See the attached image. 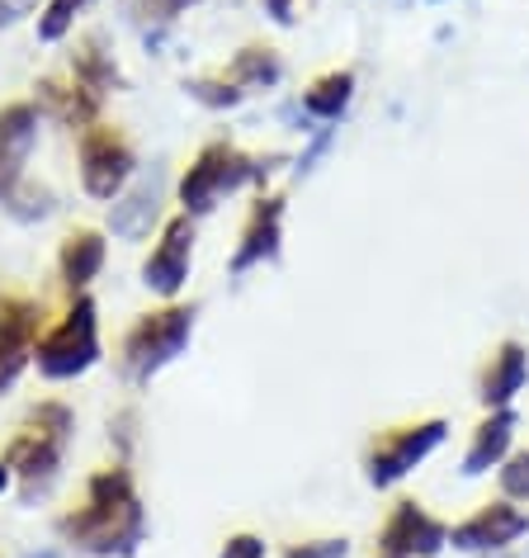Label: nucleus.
<instances>
[{
    "instance_id": "nucleus-1",
    "label": "nucleus",
    "mask_w": 529,
    "mask_h": 558,
    "mask_svg": "<svg viewBox=\"0 0 529 558\" xmlns=\"http://www.w3.org/2000/svg\"><path fill=\"white\" fill-rule=\"evenodd\" d=\"M58 535L90 558H133L147 539V511L137 501L133 473L123 464L95 473L86 483V501L58 521Z\"/></svg>"
},
{
    "instance_id": "nucleus-2",
    "label": "nucleus",
    "mask_w": 529,
    "mask_h": 558,
    "mask_svg": "<svg viewBox=\"0 0 529 558\" xmlns=\"http://www.w3.org/2000/svg\"><path fill=\"white\" fill-rule=\"evenodd\" d=\"M274 161H280V157H264L260 161V157H246V151L232 147V143H208L199 157L185 166V175H180V214H189V218L213 214L227 194L250 185V180L270 175Z\"/></svg>"
},
{
    "instance_id": "nucleus-3",
    "label": "nucleus",
    "mask_w": 529,
    "mask_h": 558,
    "mask_svg": "<svg viewBox=\"0 0 529 558\" xmlns=\"http://www.w3.org/2000/svg\"><path fill=\"white\" fill-rule=\"evenodd\" d=\"M72 430H76V416H72L66 402H38V408L29 412V422H24V430L10 440L5 464H10V473L24 478V501H34L38 493L52 487Z\"/></svg>"
},
{
    "instance_id": "nucleus-4",
    "label": "nucleus",
    "mask_w": 529,
    "mask_h": 558,
    "mask_svg": "<svg viewBox=\"0 0 529 558\" xmlns=\"http://www.w3.org/2000/svg\"><path fill=\"white\" fill-rule=\"evenodd\" d=\"M194 317L199 313L185 308V303H165V308L137 317L128 327V337H123V374H128V384L143 388L171 360L185 355V345L194 337Z\"/></svg>"
},
{
    "instance_id": "nucleus-5",
    "label": "nucleus",
    "mask_w": 529,
    "mask_h": 558,
    "mask_svg": "<svg viewBox=\"0 0 529 558\" xmlns=\"http://www.w3.org/2000/svg\"><path fill=\"white\" fill-rule=\"evenodd\" d=\"M95 360H100V308H95V299L81 294L72 308L62 313V323L52 327L48 337H38L34 365L44 379L62 384V379H81Z\"/></svg>"
},
{
    "instance_id": "nucleus-6",
    "label": "nucleus",
    "mask_w": 529,
    "mask_h": 558,
    "mask_svg": "<svg viewBox=\"0 0 529 558\" xmlns=\"http://www.w3.org/2000/svg\"><path fill=\"white\" fill-rule=\"evenodd\" d=\"M444 436H450V422H444V416H426V422L383 430V436L369 445V454H365L369 487H379V493L383 487H397L416 464H426V459L440 450Z\"/></svg>"
},
{
    "instance_id": "nucleus-7",
    "label": "nucleus",
    "mask_w": 529,
    "mask_h": 558,
    "mask_svg": "<svg viewBox=\"0 0 529 558\" xmlns=\"http://www.w3.org/2000/svg\"><path fill=\"white\" fill-rule=\"evenodd\" d=\"M137 175V151L119 129L109 123H90L81 133V190L90 199H119Z\"/></svg>"
},
{
    "instance_id": "nucleus-8",
    "label": "nucleus",
    "mask_w": 529,
    "mask_h": 558,
    "mask_svg": "<svg viewBox=\"0 0 529 558\" xmlns=\"http://www.w3.org/2000/svg\"><path fill=\"white\" fill-rule=\"evenodd\" d=\"M444 544H450V525L411 497L397 501L379 530V554H393V558H435Z\"/></svg>"
},
{
    "instance_id": "nucleus-9",
    "label": "nucleus",
    "mask_w": 529,
    "mask_h": 558,
    "mask_svg": "<svg viewBox=\"0 0 529 558\" xmlns=\"http://www.w3.org/2000/svg\"><path fill=\"white\" fill-rule=\"evenodd\" d=\"M38 327H44V308H38V299L0 294V388H10L24 369L34 365Z\"/></svg>"
},
{
    "instance_id": "nucleus-10",
    "label": "nucleus",
    "mask_w": 529,
    "mask_h": 558,
    "mask_svg": "<svg viewBox=\"0 0 529 558\" xmlns=\"http://www.w3.org/2000/svg\"><path fill=\"white\" fill-rule=\"evenodd\" d=\"M529 535V515L515 507V501H487V507H478L468 515V521H458L450 530V544L454 549H464V554H501V549H510L515 539H525Z\"/></svg>"
},
{
    "instance_id": "nucleus-11",
    "label": "nucleus",
    "mask_w": 529,
    "mask_h": 558,
    "mask_svg": "<svg viewBox=\"0 0 529 558\" xmlns=\"http://www.w3.org/2000/svg\"><path fill=\"white\" fill-rule=\"evenodd\" d=\"M189 265H194V218L175 214L161 228V242L151 246V256L143 265V284L161 299H175L189 284Z\"/></svg>"
},
{
    "instance_id": "nucleus-12",
    "label": "nucleus",
    "mask_w": 529,
    "mask_h": 558,
    "mask_svg": "<svg viewBox=\"0 0 529 558\" xmlns=\"http://www.w3.org/2000/svg\"><path fill=\"white\" fill-rule=\"evenodd\" d=\"M161 199H165V171L161 166L133 175V185L109 204V232L123 236V242H143V236L161 222Z\"/></svg>"
},
{
    "instance_id": "nucleus-13",
    "label": "nucleus",
    "mask_w": 529,
    "mask_h": 558,
    "mask_svg": "<svg viewBox=\"0 0 529 558\" xmlns=\"http://www.w3.org/2000/svg\"><path fill=\"white\" fill-rule=\"evenodd\" d=\"M38 123H44V114L29 100L0 109V199L24 180V166L38 147Z\"/></svg>"
},
{
    "instance_id": "nucleus-14",
    "label": "nucleus",
    "mask_w": 529,
    "mask_h": 558,
    "mask_svg": "<svg viewBox=\"0 0 529 558\" xmlns=\"http://www.w3.org/2000/svg\"><path fill=\"white\" fill-rule=\"evenodd\" d=\"M280 242H284V199L280 194H264V199H256V208H250L242 242L232 251V275H246V270H256V265L280 260Z\"/></svg>"
},
{
    "instance_id": "nucleus-15",
    "label": "nucleus",
    "mask_w": 529,
    "mask_h": 558,
    "mask_svg": "<svg viewBox=\"0 0 529 558\" xmlns=\"http://www.w3.org/2000/svg\"><path fill=\"white\" fill-rule=\"evenodd\" d=\"M525 384H529V351L520 341H501L492 365L482 374V384H478V398L487 412H496V408H510V398L520 393Z\"/></svg>"
},
{
    "instance_id": "nucleus-16",
    "label": "nucleus",
    "mask_w": 529,
    "mask_h": 558,
    "mask_svg": "<svg viewBox=\"0 0 529 558\" xmlns=\"http://www.w3.org/2000/svg\"><path fill=\"white\" fill-rule=\"evenodd\" d=\"M510 440H515V412L510 408L487 412L478 422V430H472V440H468L464 473H468V478H478V473L506 464V459H510Z\"/></svg>"
},
{
    "instance_id": "nucleus-17",
    "label": "nucleus",
    "mask_w": 529,
    "mask_h": 558,
    "mask_svg": "<svg viewBox=\"0 0 529 558\" xmlns=\"http://www.w3.org/2000/svg\"><path fill=\"white\" fill-rule=\"evenodd\" d=\"M58 270H62V284L72 289V294H81V289L104 270V232L81 228V232L66 236L62 251H58Z\"/></svg>"
},
{
    "instance_id": "nucleus-18",
    "label": "nucleus",
    "mask_w": 529,
    "mask_h": 558,
    "mask_svg": "<svg viewBox=\"0 0 529 558\" xmlns=\"http://www.w3.org/2000/svg\"><path fill=\"white\" fill-rule=\"evenodd\" d=\"M350 100H355V72H327V76H317L312 86L303 90V114L327 129V123L345 119Z\"/></svg>"
},
{
    "instance_id": "nucleus-19",
    "label": "nucleus",
    "mask_w": 529,
    "mask_h": 558,
    "mask_svg": "<svg viewBox=\"0 0 529 558\" xmlns=\"http://www.w3.org/2000/svg\"><path fill=\"white\" fill-rule=\"evenodd\" d=\"M232 81L242 95H256V90H274L284 81V62L274 58V48H242L236 58L227 62V72H222Z\"/></svg>"
},
{
    "instance_id": "nucleus-20",
    "label": "nucleus",
    "mask_w": 529,
    "mask_h": 558,
    "mask_svg": "<svg viewBox=\"0 0 529 558\" xmlns=\"http://www.w3.org/2000/svg\"><path fill=\"white\" fill-rule=\"evenodd\" d=\"M72 76L81 81V86H90L95 95H109L123 81L119 76V62L104 52V34H90L86 44H81V52L72 58Z\"/></svg>"
},
{
    "instance_id": "nucleus-21",
    "label": "nucleus",
    "mask_w": 529,
    "mask_h": 558,
    "mask_svg": "<svg viewBox=\"0 0 529 558\" xmlns=\"http://www.w3.org/2000/svg\"><path fill=\"white\" fill-rule=\"evenodd\" d=\"M0 208H5L10 218H20V222H38V218H48L52 214V190L48 185H34L29 175L20 180L15 190L0 199Z\"/></svg>"
},
{
    "instance_id": "nucleus-22",
    "label": "nucleus",
    "mask_w": 529,
    "mask_h": 558,
    "mask_svg": "<svg viewBox=\"0 0 529 558\" xmlns=\"http://www.w3.org/2000/svg\"><path fill=\"white\" fill-rule=\"evenodd\" d=\"M86 5H90V0H48L44 15H38V38H44V44H62Z\"/></svg>"
},
{
    "instance_id": "nucleus-23",
    "label": "nucleus",
    "mask_w": 529,
    "mask_h": 558,
    "mask_svg": "<svg viewBox=\"0 0 529 558\" xmlns=\"http://www.w3.org/2000/svg\"><path fill=\"white\" fill-rule=\"evenodd\" d=\"M185 95L189 100H199V105H208V109H236L246 100L227 76H194V81H185Z\"/></svg>"
},
{
    "instance_id": "nucleus-24",
    "label": "nucleus",
    "mask_w": 529,
    "mask_h": 558,
    "mask_svg": "<svg viewBox=\"0 0 529 558\" xmlns=\"http://www.w3.org/2000/svg\"><path fill=\"white\" fill-rule=\"evenodd\" d=\"M501 497L506 501H529V450L510 454L501 464Z\"/></svg>"
},
{
    "instance_id": "nucleus-25",
    "label": "nucleus",
    "mask_w": 529,
    "mask_h": 558,
    "mask_svg": "<svg viewBox=\"0 0 529 558\" xmlns=\"http://www.w3.org/2000/svg\"><path fill=\"white\" fill-rule=\"evenodd\" d=\"M284 558H350V539L345 535H331V539H308V544H294Z\"/></svg>"
},
{
    "instance_id": "nucleus-26",
    "label": "nucleus",
    "mask_w": 529,
    "mask_h": 558,
    "mask_svg": "<svg viewBox=\"0 0 529 558\" xmlns=\"http://www.w3.org/2000/svg\"><path fill=\"white\" fill-rule=\"evenodd\" d=\"M218 558H264V539L250 535V530H236V535L222 539V554Z\"/></svg>"
},
{
    "instance_id": "nucleus-27",
    "label": "nucleus",
    "mask_w": 529,
    "mask_h": 558,
    "mask_svg": "<svg viewBox=\"0 0 529 558\" xmlns=\"http://www.w3.org/2000/svg\"><path fill=\"white\" fill-rule=\"evenodd\" d=\"M264 15L274 24H284V29H294L298 24V0H264Z\"/></svg>"
},
{
    "instance_id": "nucleus-28",
    "label": "nucleus",
    "mask_w": 529,
    "mask_h": 558,
    "mask_svg": "<svg viewBox=\"0 0 529 558\" xmlns=\"http://www.w3.org/2000/svg\"><path fill=\"white\" fill-rule=\"evenodd\" d=\"M34 10H38V0H0V29H10L15 20L34 15Z\"/></svg>"
},
{
    "instance_id": "nucleus-29",
    "label": "nucleus",
    "mask_w": 529,
    "mask_h": 558,
    "mask_svg": "<svg viewBox=\"0 0 529 558\" xmlns=\"http://www.w3.org/2000/svg\"><path fill=\"white\" fill-rule=\"evenodd\" d=\"M147 5H151V20H175L180 10L194 5V0H147Z\"/></svg>"
},
{
    "instance_id": "nucleus-30",
    "label": "nucleus",
    "mask_w": 529,
    "mask_h": 558,
    "mask_svg": "<svg viewBox=\"0 0 529 558\" xmlns=\"http://www.w3.org/2000/svg\"><path fill=\"white\" fill-rule=\"evenodd\" d=\"M10 478H15V473H10V464H5V459H0V493H5V487H10Z\"/></svg>"
},
{
    "instance_id": "nucleus-31",
    "label": "nucleus",
    "mask_w": 529,
    "mask_h": 558,
    "mask_svg": "<svg viewBox=\"0 0 529 558\" xmlns=\"http://www.w3.org/2000/svg\"><path fill=\"white\" fill-rule=\"evenodd\" d=\"M29 558H62V554H52V549H44V554H29Z\"/></svg>"
},
{
    "instance_id": "nucleus-32",
    "label": "nucleus",
    "mask_w": 529,
    "mask_h": 558,
    "mask_svg": "<svg viewBox=\"0 0 529 558\" xmlns=\"http://www.w3.org/2000/svg\"><path fill=\"white\" fill-rule=\"evenodd\" d=\"M379 558H393V554H379Z\"/></svg>"
},
{
    "instance_id": "nucleus-33",
    "label": "nucleus",
    "mask_w": 529,
    "mask_h": 558,
    "mask_svg": "<svg viewBox=\"0 0 529 558\" xmlns=\"http://www.w3.org/2000/svg\"><path fill=\"white\" fill-rule=\"evenodd\" d=\"M430 5H440V0H430Z\"/></svg>"
}]
</instances>
